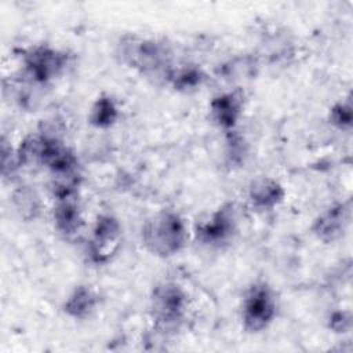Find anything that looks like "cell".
Returning <instances> with one entry per match:
<instances>
[{"label":"cell","instance_id":"cell-5","mask_svg":"<svg viewBox=\"0 0 353 353\" xmlns=\"http://www.w3.org/2000/svg\"><path fill=\"white\" fill-rule=\"evenodd\" d=\"M66 61V54L55 48L47 46L33 47L23 57V72L32 83L44 84L63 70Z\"/></svg>","mask_w":353,"mask_h":353},{"label":"cell","instance_id":"cell-10","mask_svg":"<svg viewBox=\"0 0 353 353\" xmlns=\"http://www.w3.org/2000/svg\"><path fill=\"white\" fill-rule=\"evenodd\" d=\"M241 98L234 92H226L212 99L210 109L214 121L225 128L233 130L241 114Z\"/></svg>","mask_w":353,"mask_h":353},{"label":"cell","instance_id":"cell-3","mask_svg":"<svg viewBox=\"0 0 353 353\" xmlns=\"http://www.w3.org/2000/svg\"><path fill=\"white\" fill-rule=\"evenodd\" d=\"M276 298L265 283L254 284L245 294L241 309L244 328L250 332H261L276 317Z\"/></svg>","mask_w":353,"mask_h":353},{"label":"cell","instance_id":"cell-9","mask_svg":"<svg viewBox=\"0 0 353 353\" xmlns=\"http://www.w3.org/2000/svg\"><path fill=\"white\" fill-rule=\"evenodd\" d=\"M250 201L255 208L268 211L277 207L284 197L283 186L272 178H258L248 189Z\"/></svg>","mask_w":353,"mask_h":353},{"label":"cell","instance_id":"cell-14","mask_svg":"<svg viewBox=\"0 0 353 353\" xmlns=\"http://www.w3.org/2000/svg\"><path fill=\"white\" fill-rule=\"evenodd\" d=\"M203 79H204L203 72L199 68L190 66V65L171 69L168 74V80L171 81V84L181 91H189V90L197 88L201 84Z\"/></svg>","mask_w":353,"mask_h":353},{"label":"cell","instance_id":"cell-4","mask_svg":"<svg viewBox=\"0 0 353 353\" xmlns=\"http://www.w3.org/2000/svg\"><path fill=\"white\" fill-rule=\"evenodd\" d=\"M123 57L142 73H163L167 79L171 72L170 55L164 46L153 40L131 39L123 46Z\"/></svg>","mask_w":353,"mask_h":353},{"label":"cell","instance_id":"cell-6","mask_svg":"<svg viewBox=\"0 0 353 353\" xmlns=\"http://www.w3.org/2000/svg\"><path fill=\"white\" fill-rule=\"evenodd\" d=\"M120 223L112 215H101L92 229L90 255L94 262H106L117 250L120 241Z\"/></svg>","mask_w":353,"mask_h":353},{"label":"cell","instance_id":"cell-11","mask_svg":"<svg viewBox=\"0 0 353 353\" xmlns=\"http://www.w3.org/2000/svg\"><path fill=\"white\" fill-rule=\"evenodd\" d=\"M54 223L57 230L65 236H72L80 230L83 218L76 197L57 200V205L54 208Z\"/></svg>","mask_w":353,"mask_h":353},{"label":"cell","instance_id":"cell-1","mask_svg":"<svg viewBox=\"0 0 353 353\" xmlns=\"http://www.w3.org/2000/svg\"><path fill=\"white\" fill-rule=\"evenodd\" d=\"M188 239L182 218L172 211H161L153 215L142 228V241L154 255L171 256L178 254Z\"/></svg>","mask_w":353,"mask_h":353},{"label":"cell","instance_id":"cell-15","mask_svg":"<svg viewBox=\"0 0 353 353\" xmlns=\"http://www.w3.org/2000/svg\"><path fill=\"white\" fill-rule=\"evenodd\" d=\"M14 205L19 215L25 219H32L39 214L40 201L34 190L28 186H21L18 190L14 192L12 196Z\"/></svg>","mask_w":353,"mask_h":353},{"label":"cell","instance_id":"cell-16","mask_svg":"<svg viewBox=\"0 0 353 353\" xmlns=\"http://www.w3.org/2000/svg\"><path fill=\"white\" fill-rule=\"evenodd\" d=\"M352 119H353V113H352V106L350 102H339L336 103L331 112H330V120L334 125H336L341 130H346L350 128L352 125Z\"/></svg>","mask_w":353,"mask_h":353},{"label":"cell","instance_id":"cell-7","mask_svg":"<svg viewBox=\"0 0 353 353\" xmlns=\"http://www.w3.org/2000/svg\"><path fill=\"white\" fill-rule=\"evenodd\" d=\"M234 232V215L232 207H222L211 218L197 228V239L207 245L226 243Z\"/></svg>","mask_w":353,"mask_h":353},{"label":"cell","instance_id":"cell-13","mask_svg":"<svg viewBox=\"0 0 353 353\" xmlns=\"http://www.w3.org/2000/svg\"><path fill=\"white\" fill-rule=\"evenodd\" d=\"M117 117L119 109L116 106V102L108 95L99 97L91 108L90 121L98 128H108L113 125Z\"/></svg>","mask_w":353,"mask_h":353},{"label":"cell","instance_id":"cell-17","mask_svg":"<svg viewBox=\"0 0 353 353\" xmlns=\"http://www.w3.org/2000/svg\"><path fill=\"white\" fill-rule=\"evenodd\" d=\"M330 327L335 332H347L352 327V317L349 312H335L330 317Z\"/></svg>","mask_w":353,"mask_h":353},{"label":"cell","instance_id":"cell-12","mask_svg":"<svg viewBox=\"0 0 353 353\" xmlns=\"http://www.w3.org/2000/svg\"><path fill=\"white\" fill-rule=\"evenodd\" d=\"M98 305V295L90 285L76 287L70 295L66 298L63 305V312L77 320L90 317Z\"/></svg>","mask_w":353,"mask_h":353},{"label":"cell","instance_id":"cell-2","mask_svg":"<svg viewBox=\"0 0 353 353\" xmlns=\"http://www.w3.org/2000/svg\"><path fill=\"white\" fill-rule=\"evenodd\" d=\"M188 299L182 288L174 283L154 287L150 298V313L156 328L168 334L176 331L183 323Z\"/></svg>","mask_w":353,"mask_h":353},{"label":"cell","instance_id":"cell-8","mask_svg":"<svg viewBox=\"0 0 353 353\" xmlns=\"http://www.w3.org/2000/svg\"><path fill=\"white\" fill-rule=\"evenodd\" d=\"M349 205L347 204H336L323 212L313 225L314 234L323 241H332L338 239L347 222H349Z\"/></svg>","mask_w":353,"mask_h":353}]
</instances>
